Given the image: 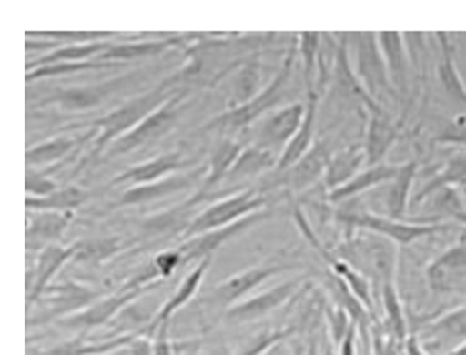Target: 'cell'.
<instances>
[{
	"mask_svg": "<svg viewBox=\"0 0 466 355\" xmlns=\"http://www.w3.org/2000/svg\"><path fill=\"white\" fill-rule=\"evenodd\" d=\"M172 99L169 94V81L161 83L157 89L147 91V94L130 99L118 110H114L106 116V118L93 122L96 127V151L102 147H110L114 141H118L120 137L128 135L130 130H135L145 118H149L153 112H157L163 104H167Z\"/></svg>",
	"mask_w": 466,
	"mask_h": 355,
	"instance_id": "cell-1",
	"label": "cell"
},
{
	"mask_svg": "<svg viewBox=\"0 0 466 355\" xmlns=\"http://www.w3.org/2000/svg\"><path fill=\"white\" fill-rule=\"evenodd\" d=\"M339 219L347 223V226L365 229L370 234L384 238V240H392L400 246L415 242L419 238L440 234V231L450 228L446 223H405L374 213H339Z\"/></svg>",
	"mask_w": 466,
	"mask_h": 355,
	"instance_id": "cell-2",
	"label": "cell"
},
{
	"mask_svg": "<svg viewBox=\"0 0 466 355\" xmlns=\"http://www.w3.org/2000/svg\"><path fill=\"white\" fill-rule=\"evenodd\" d=\"M264 203H267V198L254 195L252 190L239 192L236 197L225 198L223 203L208 207V209L200 213L198 218H194L190 226L186 228V236L194 238V236L207 234V231L228 228L231 223L248 218V215L258 213L264 207Z\"/></svg>",
	"mask_w": 466,
	"mask_h": 355,
	"instance_id": "cell-3",
	"label": "cell"
},
{
	"mask_svg": "<svg viewBox=\"0 0 466 355\" xmlns=\"http://www.w3.org/2000/svg\"><path fill=\"white\" fill-rule=\"evenodd\" d=\"M293 60H295V50L289 54V56H287L283 66L279 68V73L275 75L273 83L267 85V89H262L260 94H256V97L250 99L248 104L238 106L236 110H229V112H225L221 116H217L215 120L208 122V127L242 128V127H248L250 122L258 118L260 114L270 110V107H273L279 102V99H281L287 83H289V76H291V71H293Z\"/></svg>",
	"mask_w": 466,
	"mask_h": 355,
	"instance_id": "cell-4",
	"label": "cell"
},
{
	"mask_svg": "<svg viewBox=\"0 0 466 355\" xmlns=\"http://www.w3.org/2000/svg\"><path fill=\"white\" fill-rule=\"evenodd\" d=\"M343 257L351 260L357 273L371 279H380L384 285L392 283L396 269V252L388 242H370V240H351L345 244Z\"/></svg>",
	"mask_w": 466,
	"mask_h": 355,
	"instance_id": "cell-5",
	"label": "cell"
},
{
	"mask_svg": "<svg viewBox=\"0 0 466 355\" xmlns=\"http://www.w3.org/2000/svg\"><path fill=\"white\" fill-rule=\"evenodd\" d=\"M357 76L374 99L382 91L396 96L384 54L380 50L378 34H357Z\"/></svg>",
	"mask_w": 466,
	"mask_h": 355,
	"instance_id": "cell-6",
	"label": "cell"
},
{
	"mask_svg": "<svg viewBox=\"0 0 466 355\" xmlns=\"http://www.w3.org/2000/svg\"><path fill=\"white\" fill-rule=\"evenodd\" d=\"M182 99H184V94H177L169 99L167 104H163L157 112H153L149 118H145L135 130H130L128 135H124L118 138V141H114L110 145V149H107L110 151L107 156L110 157L124 156V153H130L135 151L137 147L149 143L151 138L161 137L177 120Z\"/></svg>",
	"mask_w": 466,
	"mask_h": 355,
	"instance_id": "cell-7",
	"label": "cell"
},
{
	"mask_svg": "<svg viewBox=\"0 0 466 355\" xmlns=\"http://www.w3.org/2000/svg\"><path fill=\"white\" fill-rule=\"evenodd\" d=\"M419 341H421L427 353L433 347L436 350H446L448 355L461 350L462 345H466V306L441 314L430 327L423 329V335Z\"/></svg>",
	"mask_w": 466,
	"mask_h": 355,
	"instance_id": "cell-8",
	"label": "cell"
},
{
	"mask_svg": "<svg viewBox=\"0 0 466 355\" xmlns=\"http://www.w3.org/2000/svg\"><path fill=\"white\" fill-rule=\"evenodd\" d=\"M262 219H267V213L258 211V213H252L248 215V218L239 219L236 223H231L228 228H221V229H215V231H207V234H200V236H194L188 238V242L182 244L177 252L182 254V262H190V260H205V259H211L213 252L219 248L221 244H225L233 238L236 234H242L250 226H256V223H260Z\"/></svg>",
	"mask_w": 466,
	"mask_h": 355,
	"instance_id": "cell-9",
	"label": "cell"
},
{
	"mask_svg": "<svg viewBox=\"0 0 466 355\" xmlns=\"http://www.w3.org/2000/svg\"><path fill=\"white\" fill-rule=\"evenodd\" d=\"M157 285V283H153ZM153 285H147V288H124L122 291L116 293V296L97 299L96 304H91L89 308H85L83 312L73 314L71 319H66L65 324L66 327H81V329H93V327H102L112 316L118 314L120 310H124L128 304L135 302V299L141 296V293L149 291Z\"/></svg>",
	"mask_w": 466,
	"mask_h": 355,
	"instance_id": "cell-10",
	"label": "cell"
},
{
	"mask_svg": "<svg viewBox=\"0 0 466 355\" xmlns=\"http://www.w3.org/2000/svg\"><path fill=\"white\" fill-rule=\"evenodd\" d=\"M301 279H291L287 283L277 285V288L260 293V296H254L252 299H246V302H238L228 310V320L231 322H250L258 320L268 312L281 308L287 299L293 296V291L299 288Z\"/></svg>",
	"mask_w": 466,
	"mask_h": 355,
	"instance_id": "cell-11",
	"label": "cell"
},
{
	"mask_svg": "<svg viewBox=\"0 0 466 355\" xmlns=\"http://www.w3.org/2000/svg\"><path fill=\"white\" fill-rule=\"evenodd\" d=\"M427 283L433 291L452 289L458 281H466V242H458L433 259L427 267Z\"/></svg>",
	"mask_w": 466,
	"mask_h": 355,
	"instance_id": "cell-12",
	"label": "cell"
},
{
	"mask_svg": "<svg viewBox=\"0 0 466 355\" xmlns=\"http://www.w3.org/2000/svg\"><path fill=\"white\" fill-rule=\"evenodd\" d=\"M83 242H76L73 246H66V248H62V246H46L44 252L40 254V260H37V267H35V273H29V283H27V302L29 306L35 302L37 298L42 296V293L50 288V279L54 275L58 273V269L65 265L68 259L76 257V252H79Z\"/></svg>",
	"mask_w": 466,
	"mask_h": 355,
	"instance_id": "cell-13",
	"label": "cell"
},
{
	"mask_svg": "<svg viewBox=\"0 0 466 355\" xmlns=\"http://www.w3.org/2000/svg\"><path fill=\"white\" fill-rule=\"evenodd\" d=\"M281 271H285V267H252V269H248V271L233 275L228 281H223L219 288H215L211 293V299L219 306H228V310H229V308L236 306L238 299H242L248 291L258 288V285L267 281L268 277H273Z\"/></svg>",
	"mask_w": 466,
	"mask_h": 355,
	"instance_id": "cell-14",
	"label": "cell"
},
{
	"mask_svg": "<svg viewBox=\"0 0 466 355\" xmlns=\"http://www.w3.org/2000/svg\"><path fill=\"white\" fill-rule=\"evenodd\" d=\"M306 112H308V104H291L287 107H281V110L275 112L268 120H264L262 125V141L267 145H289L291 138L298 135V130L301 128L306 120Z\"/></svg>",
	"mask_w": 466,
	"mask_h": 355,
	"instance_id": "cell-15",
	"label": "cell"
},
{
	"mask_svg": "<svg viewBox=\"0 0 466 355\" xmlns=\"http://www.w3.org/2000/svg\"><path fill=\"white\" fill-rule=\"evenodd\" d=\"M380 50L384 54L388 75H390L392 87L396 96L407 94L409 85V60H407V48L405 37L396 32H382L378 34Z\"/></svg>",
	"mask_w": 466,
	"mask_h": 355,
	"instance_id": "cell-16",
	"label": "cell"
},
{
	"mask_svg": "<svg viewBox=\"0 0 466 355\" xmlns=\"http://www.w3.org/2000/svg\"><path fill=\"white\" fill-rule=\"evenodd\" d=\"M436 37H438L440 48H441V58H440V63H438L440 83H441V87H444L446 96L452 99L456 106H461L462 110H464V116H466V85L462 81L461 73H458L456 58H454L452 37H450L444 32L436 34Z\"/></svg>",
	"mask_w": 466,
	"mask_h": 355,
	"instance_id": "cell-17",
	"label": "cell"
},
{
	"mask_svg": "<svg viewBox=\"0 0 466 355\" xmlns=\"http://www.w3.org/2000/svg\"><path fill=\"white\" fill-rule=\"evenodd\" d=\"M127 81H128V76H124V79H114L107 83L91 85V87H76V89L60 91L58 96L48 99V104H58L60 107H65V110H71V112L89 110V107H96L102 104L106 97H110L114 91Z\"/></svg>",
	"mask_w": 466,
	"mask_h": 355,
	"instance_id": "cell-18",
	"label": "cell"
},
{
	"mask_svg": "<svg viewBox=\"0 0 466 355\" xmlns=\"http://www.w3.org/2000/svg\"><path fill=\"white\" fill-rule=\"evenodd\" d=\"M316 106H318V94L314 89H309L306 120H304V125H301V128L298 130V135L291 138V143L283 149L281 157L277 159V172H287V169H291L299 159H304L306 153L314 147L312 138H314Z\"/></svg>",
	"mask_w": 466,
	"mask_h": 355,
	"instance_id": "cell-19",
	"label": "cell"
},
{
	"mask_svg": "<svg viewBox=\"0 0 466 355\" xmlns=\"http://www.w3.org/2000/svg\"><path fill=\"white\" fill-rule=\"evenodd\" d=\"M46 293H52L50 302L52 308L48 312H46V320L54 319V316H60V314H76V312H83V308L87 304H96L99 293L83 288L79 283H65V285H50Z\"/></svg>",
	"mask_w": 466,
	"mask_h": 355,
	"instance_id": "cell-20",
	"label": "cell"
},
{
	"mask_svg": "<svg viewBox=\"0 0 466 355\" xmlns=\"http://www.w3.org/2000/svg\"><path fill=\"white\" fill-rule=\"evenodd\" d=\"M182 166V156L177 151L166 153V156H159L155 159L145 161V164L132 166L127 172L116 176L112 184H135V187H141V184H151L163 180V176L174 172Z\"/></svg>",
	"mask_w": 466,
	"mask_h": 355,
	"instance_id": "cell-21",
	"label": "cell"
},
{
	"mask_svg": "<svg viewBox=\"0 0 466 355\" xmlns=\"http://www.w3.org/2000/svg\"><path fill=\"white\" fill-rule=\"evenodd\" d=\"M208 265H211V259L200 260L198 265L194 267L192 271L184 277V281L180 283V288H177V291L174 293V298H169L167 302H166V306H163L161 310H159V314L153 319L151 327H149V335H153L155 330H159L161 327H166V322H167L169 319H172V316H174L177 310H180V308H182L186 302H188V299L194 298V293H197L200 281H203V277H205V273H207Z\"/></svg>",
	"mask_w": 466,
	"mask_h": 355,
	"instance_id": "cell-22",
	"label": "cell"
},
{
	"mask_svg": "<svg viewBox=\"0 0 466 355\" xmlns=\"http://www.w3.org/2000/svg\"><path fill=\"white\" fill-rule=\"evenodd\" d=\"M399 172H400V166H392V164L371 166L370 169H365L363 174H357L351 182L343 184V187L337 190H330L329 198L332 200V203H340V200L351 198L355 195H360V192H363V190L380 187V184H384V182H392Z\"/></svg>",
	"mask_w": 466,
	"mask_h": 355,
	"instance_id": "cell-23",
	"label": "cell"
},
{
	"mask_svg": "<svg viewBox=\"0 0 466 355\" xmlns=\"http://www.w3.org/2000/svg\"><path fill=\"white\" fill-rule=\"evenodd\" d=\"M197 176L198 174H192V176H172V178H163V180H159V182L141 184V187H132V188L122 192L120 205H141V203H149V200L163 198V197L172 195V192L188 188L190 182Z\"/></svg>",
	"mask_w": 466,
	"mask_h": 355,
	"instance_id": "cell-24",
	"label": "cell"
},
{
	"mask_svg": "<svg viewBox=\"0 0 466 355\" xmlns=\"http://www.w3.org/2000/svg\"><path fill=\"white\" fill-rule=\"evenodd\" d=\"M396 137H399V128L392 122L384 118V114H371L370 127H368V141H365V159L371 166L382 164L388 149L394 145Z\"/></svg>",
	"mask_w": 466,
	"mask_h": 355,
	"instance_id": "cell-25",
	"label": "cell"
},
{
	"mask_svg": "<svg viewBox=\"0 0 466 355\" xmlns=\"http://www.w3.org/2000/svg\"><path fill=\"white\" fill-rule=\"evenodd\" d=\"M110 44L106 42H83V44H71V46H62V48H56L46 54L35 63H29V71L34 68H42V66H52V65H73V63H81L83 58L93 56V54H104Z\"/></svg>",
	"mask_w": 466,
	"mask_h": 355,
	"instance_id": "cell-26",
	"label": "cell"
},
{
	"mask_svg": "<svg viewBox=\"0 0 466 355\" xmlns=\"http://www.w3.org/2000/svg\"><path fill=\"white\" fill-rule=\"evenodd\" d=\"M365 159L363 149H345L340 151L339 156L329 161V167H326V184H329L330 190H337L343 187V184L351 182L357 176V169L361 167Z\"/></svg>",
	"mask_w": 466,
	"mask_h": 355,
	"instance_id": "cell-27",
	"label": "cell"
},
{
	"mask_svg": "<svg viewBox=\"0 0 466 355\" xmlns=\"http://www.w3.org/2000/svg\"><path fill=\"white\" fill-rule=\"evenodd\" d=\"M329 151L322 143H316L312 149H309L304 159H299L289 169V180L295 188H304L308 184H312L318 176H320L326 167H329Z\"/></svg>",
	"mask_w": 466,
	"mask_h": 355,
	"instance_id": "cell-28",
	"label": "cell"
},
{
	"mask_svg": "<svg viewBox=\"0 0 466 355\" xmlns=\"http://www.w3.org/2000/svg\"><path fill=\"white\" fill-rule=\"evenodd\" d=\"M87 192L76 188V187H68V188H58L56 192H52L50 197L44 198H34L27 197L25 198V207L31 209H37L42 213H62V211H71L81 207L85 200H87Z\"/></svg>",
	"mask_w": 466,
	"mask_h": 355,
	"instance_id": "cell-29",
	"label": "cell"
},
{
	"mask_svg": "<svg viewBox=\"0 0 466 355\" xmlns=\"http://www.w3.org/2000/svg\"><path fill=\"white\" fill-rule=\"evenodd\" d=\"M417 176V161H409V164L400 166V172L390 184L388 190V213L392 219H399L409 209V198H410V187Z\"/></svg>",
	"mask_w": 466,
	"mask_h": 355,
	"instance_id": "cell-30",
	"label": "cell"
},
{
	"mask_svg": "<svg viewBox=\"0 0 466 355\" xmlns=\"http://www.w3.org/2000/svg\"><path fill=\"white\" fill-rule=\"evenodd\" d=\"M458 184H466V153H456V156L448 161V164L441 167V172L431 178L430 182L425 184L421 192L415 197L417 203H421L427 197H431L433 192L441 188H452Z\"/></svg>",
	"mask_w": 466,
	"mask_h": 355,
	"instance_id": "cell-31",
	"label": "cell"
},
{
	"mask_svg": "<svg viewBox=\"0 0 466 355\" xmlns=\"http://www.w3.org/2000/svg\"><path fill=\"white\" fill-rule=\"evenodd\" d=\"M244 147L239 143L233 141H225L223 145H219V149L213 153L211 164H208V176L205 178V188L203 195H207L208 188L217 187V184L223 182L228 174L231 172V167L236 166V161L242 156Z\"/></svg>",
	"mask_w": 466,
	"mask_h": 355,
	"instance_id": "cell-32",
	"label": "cell"
},
{
	"mask_svg": "<svg viewBox=\"0 0 466 355\" xmlns=\"http://www.w3.org/2000/svg\"><path fill=\"white\" fill-rule=\"evenodd\" d=\"M277 167V161L270 156V151L260 149V147H250V149H244L242 156L236 161V166L231 167L225 180H244V178H252L264 172L267 167Z\"/></svg>",
	"mask_w": 466,
	"mask_h": 355,
	"instance_id": "cell-33",
	"label": "cell"
},
{
	"mask_svg": "<svg viewBox=\"0 0 466 355\" xmlns=\"http://www.w3.org/2000/svg\"><path fill=\"white\" fill-rule=\"evenodd\" d=\"M75 147H76V138L73 137H54L50 141H44L40 145L31 147L27 151V164L29 166L54 164V161L65 159Z\"/></svg>",
	"mask_w": 466,
	"mask_h": 355,
	"instance_id": "cell-34",
	"label": "cell"
},
{
	"mask_svg": "<svg viewBox=\"0 0 466 355\" xmlns=\"http://www.w3.org/2000/svg\"><path fill=\"white\" fill-rule=\"evenodd\" d=\"M180 40H157V42H138V44H118V46H110L104 54H102V63L104 60H132V58H141V56H151V54H159L166 52L167 48H172Z\"/></svg>",
	"mask_w": 466,
	"mask_h": 355,
	"instance_id": "cell-35",
	"label": "cell"
},
{
	"mask_svg": "<svg viewBox=\"0 0 466 355\" xmlns=\"http://www.w3.org/2000/svg\"><path fill=\"white\" fill-rule=\"evenodd\" d=\"M382 298H384V310H386V322L390 333L396 337V341H400L405 345V341L409 339V330H407V319L405 312H402V302L399 298V291L392 283L384 285L382 289Z\"/></svg>",
	"mask_w": 466,
	"mask_h": 355,
	"instance_id": "cell-36",
	"label": "cell"
},
{
	"mask_svg": "<svg viewBox=\"0 0 466 355\" xmlns=\"http://www.w3.org/2000/svg\"><path fill=\"white\" fill-rule=\"evenodd\" d=\"M135 335H124V337H116L110 339V341H104V343H68V345H60V347H54V350L46 351L44 355H104V353H112V351H118L124 350V347H128L132 341H135Z\"/></svg>",
	"mask_w": 466,
	"mask_h": 355,
	"instance_id": "cell-37",
	"label": "cell"
},
{
	"mask_svg": "<svg viewBox=\"0 0 466 355\" xmlns=\"http://www.w3.org/2000/svg\"><path fill=\"white\" fill-rule=\"evenodd\" d=\"M68 219L60 213H42L35 221H29L27 228V240L34 242V238L40 240H54L62 234V229L66 228Z\"/></svg>",
	"mask_w": 466,
	"mask_h": 355,
	"instance_id": "cell-38",
	"label": "cell"
},
{
	"mask_svg": "<svg viewBox=\"0 0 466 355\" xmlns=\"http://www.w3.org/2000/svg\"><path fill=\"white\" fill-rule=\"evenodd\" d=\"M335 265V271L343 277V279H347L349 288H351V291L355 293V298L360 299V302L370 308L371 310V293H370V283H368V277H363L361 273H357L353 267L345 265V262H332Z\"/></svg>",
	"mask_w": 466,
	"mask_h": 355,
	"instance_id": "cell-39",
	"label": "cell"
},
{
	"mask_svg": "<svg viewBox=\"0 0 466 355\" xmlns=\"http://www.w3.org/2000/svg\"><path fill=\"white\" fill-rule=\"evenodd\" d=\"M260 85V68L256 63L248 65L242 73L238 76V85H236V96L239 99V106H244L254 99V91Z\"/></svg>",
	"mask_w": 466,
	"mask_h": 355,
	"instance_id": "cell-40",
	"label": "cell"
},
{
	"mask_svg": "<svg viewBox=\"0 0 466 355\" xmlns=\"http://www.w3.org/2000/svg\"><path fill=\"white\" fill-rule=\"evenodd\" d=\"M99 68H104V63L52 65V66H42V68H34V71H27V81L44 79V76H58V75H68V73H81V71H99Z\"/></svg>",
	"mask_w": 466,
	"mask_h": 355,
	"instance_id": "cell-41",
	"label": "cell"
},
{
	"mask_svg": "<svg viewBox=\"0 0 466 355\" xmlns=\"http://www.w3.org/2000/svg\"><path fill=\"white\" fill-rule=\"evenodd\" d=\"M118 242L116 240H99L91 244H81L79 252H76V260H91V262H102L104 259L112 257L114 252H118Z\"/></svg>",
	"mask_w": 466,
	"mask_h": 355,
	"instance_id": "cell-42",
	"label": "cell"
},
{
	"mask_svg": "<svg viewBox=\"0 0 466 355\" xmlns=\"http://www.w3.org/2000/svg\"><path fill=\"white\" fill-rule=\"evenodd\" d=\"M301 56H304V63H306L308 83H312L314 65L316 60H320V34H314V32L301 34Z\"/></svg>",
	"mask_w": 466,
	"mask_h": 355,
	"instance_id": "cell-43",
	"label": "cell"
},
{
	"mask_svg": "<svg viewBox=\"0 0 466 355\" xmlns=\"http://www.w3.org/2000/svg\"><path fill=\"white\" fill-rule=\"evenodd\" d=\"M400 341H396V337L376 324L374 335H371V355H400L399 351Z\"/></svg>",
	"mask_w": 466,
	"mask_h": 355,
	"instance_id": "cell-44",
	"label": "cell"
},
{
	"mask_svg": "<svg viewBox=\"0 0 466 355\" xmlns=\"http://www.w3.org/2000/svg\"><path fill=\"white\" fill-rule=\"evenodd\" d=\"M25 190H27V197L44 198V197H50L52 192H56L58 187L50 180V178H46L42 174H35L34 169L29 167L27 178H25Z\"/></svg>",
	"mask_w": 466,
	"mask_h": 355,
	"instance_id": "cell-45",
	"label": "cell"
},
{
	"mask_svg": "<svg viewBox=\"0 0 466 355\" xmlns=\"http://www.w3.org/2000/svg\"><path fill=\"white\" fill-rule=\"evenodd\" d=\"M433 143H454L466 147V116H458L454 122L433 137Z\"/></svg>",
	"mask_w": 466,
	"mask_h": 355,
	"instance_id": "cell-46",
	"label": "cell"
},
{
	"mask_svg": "<svg viewBox=\"0 0 466 355\" xmlns=\"http://www.w3.org/2000/svg\"><path fill=\"white\" fill-rule=\"evenodd\" d=\"M153 262H155V267H157L159 275H161V277H167V275H172L174 269L182 262V254L177 252V250H174V252H163V254H159V257L155 259Z\"/></svg>",
	"mask_w": 466,
	"mask_h": 355,
	"instance_id": "cell-47",
	"label": "cell"
},
{
	"mask_svg": "<svg viewBox=\"0 0 466 355\" xmlns=\"http://www.w3.org/2000/svg\"><path fill=\"white\" fill-rule=\"evenodd\" d=\"M153 355H174V347L166 337V327L157 330V339L153 341Z\"/></svg>",
	"mask_w": 466,
	"mask_h": 355,
	"instance_id": "cell-48",
	"label": "cell"
},
{
	"mask_svg": "<svg viewBox=\"0 0 466 355\" xmlns=\"http://www.w3.org/2000/svg\"><path fill=\"white\" fill-rule=\"evenodd\" d=\"M128 350L132 355H153V343L149 341V339H135L128 345Z\"/></svg>",
	"mask_w": 466,
	"mask_h": 355,
	"instance_id": "cell-49",
	"label": "cell"
},
{
	"mask_svg": "<svg viewBox=\"0 0 466 355\" xmlns=\"http://www.w3.org/2000/svg\"><path fill=\"white\" fill-rule=\"evenodd\" d=\"M355 327L349 330V335L340 343V355H355Z\"/></svg>",
	"mask_w": 466,
	"mask_h": 355,
	"instance_id": "cell-50",
	"label": "cell"
},
{
	"mask_svg": "<svg viewBox=\"0 0 466 355\" xmlns=\"http://www.w3.org/2000/svg\"><path fill=\"white\" fill-rule=\"evenodd\" d=\"M295 355H318L316 341H309L308 345H298L295 347Z\"/></svg>",
	"mask_w": 466,
	"mask_h": 355,
	"instance_id": "cell-51",
	"label": "cell"
},
{
	"mask_svg": "<svg viewBox=\"0 0 466 355\" xmlns=\"http://www.w3.org/2000/svg\"><path fill=\"white\" fill-rule=\"evenodd\" d=\"M104 355H132L128 347H124V350H118V351H112V353H104Z\"/></svg>",
	"mask_w": 466,
	"mask_h": 355,
	"instance_id": "cell-52",
	"label": "cell"
},
{
	"mask_svg": "<svg viewBox=\"0 0 466 355\" xmlns=\"http://www.w3.org/2000/svg\"><path fill=\"white\" fill-rule=\"evenodd\" d=\"M267 355H283V351H281V343H279L277 347H273V350H270Z\"/></svg>",
	"mask_w": 466,
	"mask_h": 355,
	"instance_id": "cell-53",
	"label": "cell"
},
{
	"mask_svg": "<svg viewBox=\"0 0 466 355\" xmlns=\"http://www.w3.org/2000/svg\"><path fill=\"white\" fill-rule=\"evenodd\" d=\"M450 355H466V345H462L461 350H456V351H452Z\"/></svg>",
	"mask_w": 466,
	"mask_h": 355,
	"instance_id": "cell-54",
	"label": "cell"
}]
</instances>
